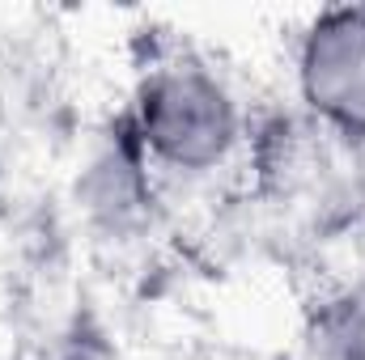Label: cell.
Wrapping results in <instances>:
<instances>
[{
  "instance_id": "6da1fadb",
  "label": "cell",
  "mask_w": 365,
  "mask_h": 360,
  "mask_svg": "<svg viewBox=\"0 0 365 360\" xmlns=\"http://www.w3.org/2000/svg\"><path fill=\"white\" fill-rule=\"evenodd\" d=\"M132 136L149 162L179 174H208L238 149L242 110L212 68L200 60H170L140 81Z\"/></svg>"
},
{
  "instance_id": "7a4b0ae2",
  "label": "cell",
  "mask_w": 365,
  "mask_h": 360,
  "mask_svg": "<svg viewBox=\"0 0 365 360\" xmlns=\"http://www.w3.org/2000/svg\"><path fill=\"white\" fill-rule=\"evenodd\" d=\"M297 93L310 119L365 144V9H323L297 38Z\"/></svg>"
},
{
  "instance_id": "3957f363",
  "label": "cell",
  "mask_w": 365,
  "mask_h": 360,
  "mask_svg": "<svg viewBox=\"0 0 365 360\" xmlns=\"http://www.w3.org/2000/svg\"><path fill=\"white\" fill-rule=\"evenodd\" d=\"M327 335V356L331 360H365V288L349 292L331 318L323 322Z\"/></svg>"
},
{
  "instance_id": "277c9868",
  "label": "cell",
  "mask_w": 365,
  "mask_h": 360,
  "mask_svg": "<svg viewBox=\"0 0 365 360\" xmlns=\"http://www.w3.org/2000/svg\"><path fill=\"white\" fill-rule=\"evenodd\" d=\"M47 360H119V352L106 344V335H98V331H86V327H81V331L64 335Z\"/></svg>"
}]
</instances>
